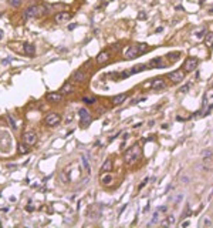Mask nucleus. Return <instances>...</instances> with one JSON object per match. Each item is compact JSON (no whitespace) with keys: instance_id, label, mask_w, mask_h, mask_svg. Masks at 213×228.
<instances>
[{"instance_id":"1","label":"nucleus","mask_w":213,"mask_h":228,"mask_svg":"<svg viewBox=\"0 0 213 228\" xmlns=\"http://www.w3.org/2000/svg\"><path fill=\"white\" fill-rule=\"evenodd\" d=\"M141 155H142V151H141L139 145H132V147L125 153V163L131 165V164L137 163V161L139 160Z\"/></svg>"},{"instance_id":"17","label":"nucleus","mask_w":213,"mask_h":228,"mask_svg":"<svg viewBox=\"0 0 213 228\" xmlns=\"http://www.w3.org/2000/svg\"><path fill=\"white\" fill-rule=\"evenodd\" d=\"M152 87H153V90H162L165 87V81L162 80V78H156V80L153 81Z\"/></svg>"},{"instance_id":"20","label":"nucleus","mask_w":213,"mask_h":228,"mask_svg":"<svg viewBox=\"0 0 213 228\" xmlns=\"http://www.w3.org/2000/svg\"><path fill=\"white\" fill-rule=\"evenodd\" d=\"M159 64H161V57H156V59L151 60V62L148 63V67L149 68H155L156 66H159Z\"/></svg>"},{"instance_id":"9","label":"nucleus","mask_w":213,"mask_h":228,"mask_svg":"<svg viewBox=\"0 0 213 228\" xmlns=\"http://www.w3.org/2000/svg\"><path fill=\"white\" fill-rule=\"evenodd\" d=\"M196 67H198V59L195 57H190L185 62V71H193Z\"/></svg>"},{"instance_id":"31","label":"nucleus","mask_w":213,"mask_h":228,"mask_svg":"<svg viewBox=\"0 0 213 228\" xmlns=\"http://www.w3.org/2000/svg\"><path fill=\"white\" fill-rule=\"evenodd\" d=\"M18 151H20V153H23V154H26V153H28V150L27 148L24 147V145L21 144V145H18Z\"/></svg>"},{"instance_id":"34","label":"nucleus","mask_w":213,"mask_h":228,"mask_svg":"<svg viewBox=\"0 0 213 228\" xmlns=\"http://www.w3.org/2000/svg\"><path fill=\"white\" fill-rule=\"evenodd\" d=\"M2 37H3V33H2V31H0V39H2Z\"/></svg>"},{"instance_id":"30","label":"nucleus","mask_w":213,"mask_h":228,"mask_svg":"<svg viewBox=\"0 0 213 228\" xmlns=\"http://www.w3.org/2000/svg\"><path fill=\"white\" fill-rule=\"evenodd\" d=\"M7 120H9V123H10V126H12V128L16 130V124H14V120L12 118V116H7Z\"/></svg>"},{"instance_id":"23","label":"nucleus","mask_w":213,"mask_h":228,"mask_svg":"<svg viewBox=\"0 0 213 228\" xmlns=\"http://www.w3.org/2000/svg\"><path fill=\"white\" fill-rule=\"evenodd\" d=\"M137 47H138V51H139V54L141 53H145L146 50H148V46H146L145 43H141V44H137Z\"/></svg>"},{"instance_id":"7","label":"nucleus","mask_w":213,"mask_h":228,"mask_svg":"<svg viewBox=\"0 0 213 228\" xmlns=\"http://www.w3.org/2000/svg\"><path fill=\"white\" fill-rule=\"evenodd\" d=\"M71 17H73V14H71V13L61 12V13H58V14H55L54 20H55L57 23H65V22H68Z\"/></svg>"},{"instance_id":"10","label":"nucleus","mask_w":213,"mask_h":228,"mask_svg":"<svg viewBox=\"0 0 213 228\" xmlns=\"http://www.w3.org/2000/svg\"><path fill=\"white\" fill-rule=\"evenodd\" d=\"M71 80L74 81V83H82V81L85 80V73L81 70H77L73 73V76H71Z\"/></svg>"},{"instance_id":"32","label":"nucleus","mask_w":213,"mask_h":228,"mask_svg":"<svg viewBox=\"0 0 213 228\" xmlns=\"http://www.w3.org/2000/svg\"><path fill=\"white\" fill-rule=\"evenodd\" d=\"M212 222H210V220H205V225H210Z\"/></svg>"},{"instance_id":"13","label":"nucleus","mask_w":213,"mask_h":228,"mask_svg":"<svg viewBox=\"0 0 213 228\" xmlns=\"http://www.w3.org/2000/svg\"><path fill=\"white\" fill-rule=\"evenodd\" d=\"M23 51H24V54H27V56H33L34 53H36V47H34L33 44L27 43V44L23 46Z\"/></svg>"},{"instance_id":"25","label":"nucleus","mask_w":213,"mask_h":228,"mask_svg":"<svg viewBox=\"0 0 213 228\" xmlns=\"http://www.w3.org/2000/svg\"><path fill=\"white\" fill-rule=\"evenodd\" d=\"M173 224H175V217H173V215L168 217V218H166V221L163 222V225H173Z\"/></svg>"},{"instance_id":"21","label":"nucleus","mask_w":213,"mask_h":228,"mask_svg":"<svg viewBox=\"0 0 213 228\" xmlns=\"http://www.w3.org/2000/svg\"><path fill=\"white\" fill-rule=\"evenodd\" d=\"M101 181H102V182H104V184H105V185L111 184V181H112V176H111V174H108V173H106L105 176H102V177H101Z\"/></svg>"},{"instance_id":"4","label":"nucleus","mask_w":213,"mask_h":228,"mask_svg":"<svg viewBox=\"0 0 213 228\" xmlns=\"http://www.w3.org/2000/svg\"><path fill=\"white\" fill-rule=\"evenodd\" d=\"M46 124L47 126H50V127H53V126H57L58 123L61 121V116L60 114H57V113H50L49 116L46 117Z\"/></svg>"},{"instance_id":"19","label":"nucleus","mask_w":213,"mask_h":228,"mask_svg":"<svg viewBox=\"0 0 213 228\" xmlns=\"http://www.w3.org/2000/svg\"><path fill=\"white\" fill-rule=\"evenodd\" d=\"M146 67H148V66H145V64L135 66V67L132 68L131 71H129V74H134V73H139V71H143V70H146Z\"/></svg>"},{"instance_id":"26","label":"nucleus","mask_w":213,"mask_h":228,"mask_svg":"<svg viewBox=\"0 0 213 228\" xmlns=\"http://www.w3.org/2000/svg\"><path fill=\"white\" fill-rule=\"evenodd\" d=\"M82 101L87 103V104H92V103L95 101V97H84V99H82Z\"/></svg>"},{"instance_id":"8","label":"nucleus","mask_w":213,"mask_h":228,"mask_svg":"<svg viewBox=\"0 0 213 228\" xmlns=\"http://www.w3.org/2000/svg\"><path fill=\"white\" fill-rule=\"evenodd\" d=\"M24 143L28 145H34L37 143V134L33 131H27L24 134Z\"/></svg>"},{"instance_id":"16","label":"nucleus","mask_w":213,"mask_h":228,"mask_svg":"<svg viewBox=\"0 0 213 228\" xmlns=\"http://www.w3.org/2000/svg\"><path fill=\"white\" fill-rule=\"evenodd\" d=\"M127 94H118V96H115L112 99V103L114 104H122V103L125 101V100H127Z\"/></svg>"},{"instance_id":"27","label":"nucleus","mask_w":213,"mask_h":228,"mask_svg":"<svg viewBox=\"0 0 213 228\" xmlns=\"http://www.w3.org/2000/svg\"><path fill=\"white\" fill-rule=\"evenodd\" d=\"M190 86H192L190 83H189V84H185V86H182V87H180V90H179V91H180V93H188V90L190 89Z\"/></svg>"},{"instance_id":"28","label":"nucleus","mask_w":213,"mask_h":228,"mask_svg":"<svg viewBox=\"0 0 213 228\" xmlns=\"http://www.w3.org/2000/svg\"><path fill=\"white\" fill-rule=\"evenodd\" d=\"M9 3L12 4L13 7H18V6H20V3H21V0H9Z\"/></svg>"},{"instance_id":"33","label":"nucleus","mask_w":213,"mask_h":228,"mask_svg":"<svg viewBox=\"0 0 213 228\" xmlns=\"http://www.w3.org/2000/svg\"><path fill=\"white\" fill-rule=\"evenodd\" d=\"M188 225H189V222H188V221H185V222L182 224V227H188Z\"/></svg>"},{"instance_id":"24","label":"nucleus","mask_w":213,"mask_h":228,"mask_svg":"<svg viewBox=\"0 0 213 228\" xmlns=\"http://www.w3.org/2000/svg\"><path fill=\"white\" fill-rule=\"evenodd\" d=\"M179 53H172V54H168V59L170 60V62H176L178 59H179Z\"/></svg>"},{"instance_id":"14","label":"nucleus","mask_w":213,"mask_h":228,"mask_svg":"<svg viewBox=\"0 0 213 228\" xmlns=\"http://www.w3.org/2000/svg\"><path fill=\"white\" fill-rule=\"evenodd\" d=\"M111 170H112V161L108 158V160L104 161L102 167H101V171H102V173H110Z\"/></svg>"},{"instance_id":"29","label":"nucleus","mask_w":213,"mask_h":228,"mask_svg":"<svg viewBox=\"0 0 213 228\" xmlns=\"http://www.w3.org/2000/svg\"><path fill=\"white\" fill-rule=\"evenodd\" d=\"M156 222H158V213H155V214H153L152 221H151V222H148V225H153V224H156Z\"/></svg>"},{"instance_id":"22","label":"nucleus","mask_w":213,"mask_h":228,"mask_svg":"<svg viewBox=\"0 0 213 228\" xmlns=\"http://www.w3.org/2000/svg\"><path fill=\"white\" fill-rule=\"evenodd\" d=\"M61 91L64 93V94H68V93H71L73 91V86H71V84H64L63 86V89H61Z\"/></svg>"},{"instance_id":"15","label":"nucleus","mask_w":213,"mask_h":228,"mask_svg":"<svg viewBox=\"0 0 213 228\" xmlns=\"http://www.w3.org/2000/svg\"><path fill=\"white\" fill-rule=\"evenodd\" d=\"M108 59H110V54H108L106 51H102V53H100V54H98L97 62L100 63V64H104V63L108 62Z\"/></svg>"},{"instance_id":"5","label":"nucleus","mask_w":213,"mask_h":228,"mask_svg":"<svg viewBox=\"0 0 213 228\" xmlns=\"http://www.w3.org/2000/svg\"><path fill=\"white\" fill-rule=\"evenodd\" d=\"M169 78L172 80V83H180V81L185 78V73H183L182 70L172 71V73H169Z\"/></svg>"},{"instance_id":"18","label":"nucleus","mask_w":213,"mask_h":228,"mask_svg":"<svg viewBox=\"0 0 213 228\" xmlns=\"http://www.w3.org/2000/svg\"><path fill=\"white\" fill-rule=\"evenodd\" d=\"M205 43H206L207 47L213 46V33H207L206 36H205Z\"/></svg>"},{"instance_id":"3","label":"nucleus","mask_w":213,"mask_h":228,"mask_svg":"<svg viewBox=\"0 0 213 228\" xmlns=\"http://www.w3.org/2000/svg\"><path fill=\"white\" fill-rule=\"evenodd\" d=\"M78 114H80V121H81V124H82L84 127H87V126H88V124L92 121L91 114H90V111L87 110V108H80Z\"/></svg>"},{"instance_id":"6","label":"nucleus","mask_w":213,"mask_h":228,"mask_svg":"<svg viewBox=\"0 0 213 228\" xmlns=\"http://www.w3.org/2000/svg\"><path fill=\"white\" fill-rule=\"evenodd\" d=\"M138 54H139V51H138V47H137V46H129V47H128V49L124 51V56L127 57V59H129V60H131V59H135Z\"/></svg>"},{"instance_id":"2","label":"nucleus","mask_w":213,"mask_h":228,"mask_svg":"<svg viewBox=\"0 0 213 228\" xmlns=\"http://www.w3.org/2000/svg\"><path fill=\"white\" fill-rule=\"evenodd\" d=\"M47 13V7L46 6H31L28 9H26L24 12V17L26 19H37L41 17Z\"/></svg>"},{"instance_id":"12","label":"nucleus","mask_w":213,"mask_h":228,"mask_svg":"<svg viewBox=\"0 0 213 228\" xmlns=\"http://www.w3.org/2000/svg\"><path fill=\"white\" fill-rule=\"evenodd\" d=\"M61 99H63V94H60V93H49V94H47V100H49V101H53V103L61 101Z\"/></svg>"},{"instance_id":"11","label":"nucleus","mask_w":213,"mask_h":228,"mask_svg":"<svg viewBox=\"0 0 213 228\" xmlns=\"http://www.w3.org/2000/svg\"><path fill=\"white\" fill-rule=\"evenodd\" d=\"M81 163H82V167H84L85 173L91 174V164H90V160H88V155H87V154H82L81 155Z\"/></svg>"}]
</instances>
